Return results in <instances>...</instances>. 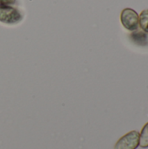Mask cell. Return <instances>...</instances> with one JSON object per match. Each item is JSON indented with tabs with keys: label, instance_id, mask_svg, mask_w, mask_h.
<instances>
[{
	"label": "cell",
	"instance_id": "cell-2",
	"mask_svg": "<svg viewBox=\"0 0 148 149\" xmlns=\"http://www.w3.org/2000/svg\"><path fill=\"white\" fill-rule=\"evenodd\" d=\"M120 20L123 26L130 31L139 29V14L131 8H126L122 10Z\"/></svg>",
	"mask_w": 148,
	"mask_h": 149
},
{
	"label": "cell",
	"instance_id": "cell-5",
	"mask_svg": "<svg viewBox=\"0 0 148 149\" xmlns=\"http://www.w3.org/2000/svg\"><path fill=\"white\" fill-rule=\"evenodd\" d=\"M139 26L148 34V10H144L139 16Z\"/></svg>",
	"mask_w": 148,
	"mask_h": 149
},
{
	"label": "cell",
	"instance_id": "cell-6",
	"mask_svg": "<svg viewBox=\"0 0 148 149\" xmlns=\"http://www.w3.org/2000/svg\"><path fill=\"white\" fill-rule=\"evenodd\" d=\"M140 146L143 148H148V123L144 126L140 134Z\"/></svg>",
	"mask_w": 148,
	"mask_h": 149
},
{
	"label": "cell",
	"instance_id": "cell-7",
	"mask_svg": "<svg viewBox=\"0 0 148 149\" xmlns=\"http://www.w3.org/2000/svg\"><path fill=\"white\" fill-rule=\"evenodd\" d=\"M16 3V0H0V4L3 5H10L14 4Z\"/></svg>",
	"mask_w": 148,
	"mask_h": 149
},
{
	"label": "cell",
	"instance_id": "cell-4",
	"mask_svg": "<svg viewBox=\"0 0 148 149\" xmlns=\"http://www.w3.org/2000/svg\"><path fill=\"white\" fill-rule=\"evenodd\" d=\"M131 39L139 45H148V34L144 31H134L131 34Z\"/></svg>",
	"mask_w": 148,
	"mask_h": 149
},
{
	"label": "cell",
	"instance_id": "cell-1",
	"mask_svg": "<svg viewBox=\"0 0 148 149\" xmlns=\"http://www.w3.org/2000/svg\"><path fill=\"white\" fill-rule=\"evenodd\" d=\"M24 18L20 10L10 5L0 4V22L5 24H17Z\"/></svg>",
	"mask_w": 148,
	"mask_h": 149
},
{
	"label": "cell",
	"instance_id": "cell-3",
	"mask_svg": "<svg viewBox=\"0 0 148 149\" xmlns=\"http://www.w3.org/2000/svg\"><path fill=\"white\" fill-rule=\"evenodd\" d=\"M140 146V134L131 131L121 137L114 146V149H136Z\"/></svg>",
	"mask_w": 148,
	"mask_h": 149
}]
</instances>
